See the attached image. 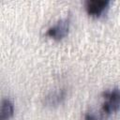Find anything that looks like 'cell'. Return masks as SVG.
Returning <instances> with one entry per match:
<instances>
[{
	"instance_id": "1",
	"label": "cell",
	"mask_w": 120,
	"mask_h": 120,
	"mask_svg": "<svg viewBox=\"0 0 120 120\" xmlns=\"http://www.w3.org/2000/svg\"><path fill=\"white\" fill-rule=\"evenodd\" d=\"M104 99L98 112L102 119H105L109 114L120 109V88H112L102 92Z\"/></svg>"
},
{
	"instance_id": "2",
	"label": "cell",
	"mask_w": 120,
	"mask_h": 120,
	"mask_svg": "<svg viewBox=\"0 0 120 120\" xmlns=\"http://www.w3.org/2000/svg\"><path fill=\"white\" fill-rule=\"evenodd\" d=\"M68 29H69V19L68 17L62 18L48 28L46 32V36L55 40H60L68 35Z\"/></svg>"
},
{
	"instance_id": "3",
	"label": "cell",
	"mask_w": 120,
	"mask_h": 120,
	"mask_svg": "<svg viewBox=\"0 0 120 120\" xmlns=\"http://www.w3.org/2000/svg\"><path fill=\"white\" fill-rule=\"evenodd\" d=\"M110 5L109 0H86L84 3L87 13L94 17L102 15Z\"/></svg>"
},
{
	"instance_id": "4",
	"label": "cell",
	"mask_w": 120,
	"mask_h": 120,
	"mask_svg": "<svg viewBox=\"0 0 120 120\" xmlns=\"http://www.w3.org/2000/svg\"><path fill=\"white\" fill-rule=\"evenodd\" d=\"M66 97L65 89H58L48 93L43 98V103L47 106H57L59 105Z\"/></svg>"
},
{
	"instance_id": "5",
	"label": "cell",
	"mask_w": 120,
	"mask_h": 120,
	"mask_svg": "<svg viewBox=\"0 0 120 120\" xmlns=\"http://www.w3.org/2000/svg\"><path fill=\"white\" fill-rule=\"evenodd\" d=\"M14 113V106L9 98H4L1 101L0 120H8Z\"/></svg>"
}]
</instances>
